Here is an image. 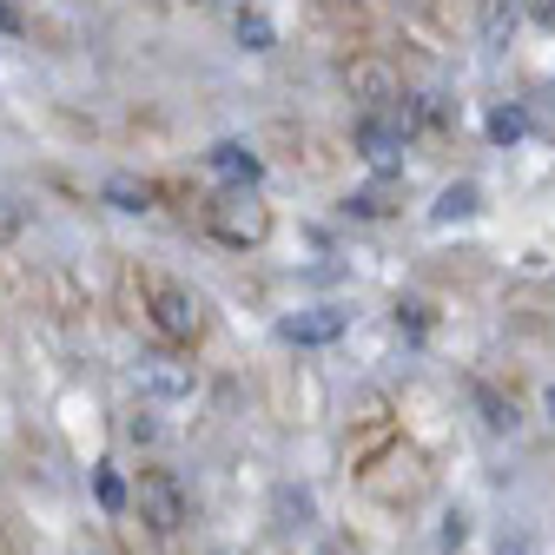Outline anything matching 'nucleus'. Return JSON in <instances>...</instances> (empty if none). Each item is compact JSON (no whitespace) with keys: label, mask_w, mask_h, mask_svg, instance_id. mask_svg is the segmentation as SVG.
Instances as JSON below:
<instances>
[{"label":"nucleus","mask_w":555,"mask_h":555,"mask_svg":"<svg viewBox=\"0 0 555 555\" xmlns=\"http://www.w3.org/2000/svg\"><path fill=\"white\" fill-rule=\"evenodd\" d=\"M205 225H212L219 245H264L271 212L258 205V192H219L212 205H205Z\"/></svg>","instance_id":"f257e3e1"},{"label":"nucleus","mask_w":555,"mask_h":555,"mask_svg":"<svg viewBox=\"0 0 555 555\" xmlns=\"http://www.w3.org/2000/svg\"><path fill=\"white\" fill-rule=\"evenodd\" d=\"M132 390L153 397V403H185L198 390V377H192V364H172V358H139L132 364Z\"/></svg>","instance_id":"f03ea898"},{"label":"nucleus","mask_w":555,"mask_h":555,"mask_svg":"<svg viewBox=\"0 0 555 555\" xmlns=\"http://www.w3.org/2000/svg\"><path fill=\"white\" fill-rule=\"evenodd\" d=\"M139 516H146L159 535H172V529L185 522V490H179L166 469H146V476H139Z\"/></svg>","instance_id":"7ed1b4c3"},{"label":"nucleus","mask_w":555,"mask_h":555,"mask_svg":"<svg viewBox=\"0 0 555 555\" xmlns=\"http://www.w3.org/2000/svg\"><path fill=\"white\" fill-rule=\"evenodd\" d=\"M153 324L166 337H198L205 331V311H198V298L185 285H153Z\"/></svg>","instance_id":"20e7f679"},{"label":"nucleus","mask_w":555,"mask_h":555,"mask_svg":"<svg viewBox=\"0 0 555 555\" xmlns=\"http://www.w3.org/2000/svg\"><path fill=\"white\" fill-rule=\"evenodd\" d=\"M205 166L225 179V192H251V185L264 179V159H258L251 146H238V139H219V146L205 153Z\"/></svg>","instance_id":"39448f33"},{"label":"nucleus","mask_w":555,"mask_h":555,"mask_svg":"<svg viewBox=\"0 0 555 555\" xmlns=\"http://www.w3.org/2000/svg\"><path fill=\"white\" fill-rule=\"evenodd\" d=\"M358 146H364V159H371L377 172H390L397 153H403V113H397V119H364V126H358Z\"/></svg>","instance_id":"423d86ee"},{"label":"nucleus","mask_w":555,"mask_h":555,"mask_svg":"<svg viewBox=\"0 0 555 555\" xmlns=\"http://www.w3.org/2000/svg\"><path fill=\"white\" fill-rule=\"evenodd\" d=\"M278 337H285V344H331V337H344V311H331V305L298 311V318L278 324Z\"/></svg>","instance_id":"0eeeda50"},{"label":"nucleus","mask_w":555,"mask_h":555,"mask_svg":"<svg viewBox=\"0 0 555 555\" xmlns=\"http://www.w3.org/2000/svg\"><path fill=\"white\" fill-rule=\"evenodd\" d=\"M238 47H245V53H271V47H278V27H271L258 8H238Z\"/></svg>","instance_id":"6e6552de"},{"label":"nucleus","mask_w":555,"mask_h":555,"mask_svg":"<svg viewBox=\"0 0 555 555\" xmlns=\"http://www.w3.org/2000/svg\"><path fill=\"white\" fill-rule=\"evenodd\" d=\"M490 139H496V146L529 139V113H522V106H496V113H490Z\"/></svg>","instance_id":"1a4fd4ad"},{"label":"nucleus","mask_w":555,"mask_h":555,"mask_svg":"<svg viewBox=\"0 0 555 555\" xmlns=\"http://www.w3.org/2000/svg\"><path fill=\"white\" fill-rule=\"evenodd\" d=\"M476 212V185H450L443 198H437V225H450V219H469Z\"/></svg>","instance_id":"9d476101"},{"label":"nucleus","mask_w":555,"mask_h":555,"mask_svg":"<svg viewBox=\"0 0 555 555\" xmlns=\"http://www.w3.org/2000/svg\"><path fill=\"white\" fill-rule=\"evenodd\" d=\"M106 198L119 205V212H146V185H132L126 172H113V179H106Z\"/></svg>","instance_id":"9b49d317"},{"label":"nucleus","mask_w":555,"mask_h":555,"mask_svg":"<svg viewBox=\"0 0 555 555\" xmlns=\"http://www.w3.org/2000/svg\"><path fill=\"white\" fill-rule=\"evenodd\" d=\"M463 542H469V516H463V509H450V516H443V529H437V548L450 555V548H463Z\"/></svg>","instance_id":"f8f14e48"},{"label":"nucleus","mask_w":555,"mask_h":555,"mask_svg":"<svg viewBox=\"0 0 555 555\" xmlns=\"http://www.w3.org/2000/svg\"><path fill=\"white\" fill-rule=\"evenodd\" d=\"M100 503H106V509H126V482H119L113 469H100Z\"/></svg>","instance_id":"ddd939ff"},{"label":"nucleus","mask_w":555,"mask_h":555,"mask_svg":"<svg viewBox=\"0 0 555 555\" xmlns=\"http://www.w3.org/2000/svg\"><path fill=\"white\" fill-rule=\"evenodd\" d=\"M278 516H311V496L305 490H278Z\"/></svg>","instance_id":"4468645a"},{"label":"nucleus","mask_w":555,"mask_h":555,"mask_svg":"<svg viewBox=\"0 0 555 555\" xmlns=\"http://www.w3.org/2000/svg\"><path fill=\"white\" fill-rule=\"evenodd\" d=\"M0 27H8V34H21V14L8 8V0H0Z\"/></svg>","instance_id":"2eb2a0df"},{"label":"nucleus","mask_w":555,"mask_h":555,"mask_svg":"<svg viewBox=\"0 0 555 555\" xmlns=\"http://www.w3.org/2000/svg\"><path fill=\"white\" fill-rule=\"evenodd\" d=\"M503 555H535V548H529V542L516 535V542H503Z\"/></svg>","instance_id":"dca6fc26"},{"label":"nucleus","mask_w":555,"mask_h":555,"mask_svg":"<svg viewBox=\"0 0 555 555\" xmlns=\"http://www.w3.org/2000/svg\"><path fill=\"white\" fill-rule=\"evenodd\" d=\"M542 410H548V416H555V384H548V390H542Z\"/></svg>","instance_id":"f3484780"},{"label":"nucleus","mask_w":555,"mask_h":555,"mask_svg":"<svg viewBox=\"0 0 555 555\" xmlns=\"http://www.w3.org/2000/svg\"><path fill=\"white\" fill-rule=\"evenodd\" d=\"M205 8H245V0H205Z\"/></svg>","instance_id":"a211bd4d"},{"label":"nucleus","mask_w":555,"mask_h":555,"mask_svg":"<svg viewBox=\"0 0 555 555\" xmlns=\"http://www.w3.org/2000/svg\"><path fill=\"white\" fill-rule=\"evenodd\" d=\"M219 555H238V548H219Z\"/></svg>","instance_id":"6ab92c4d"}]
</instances>
